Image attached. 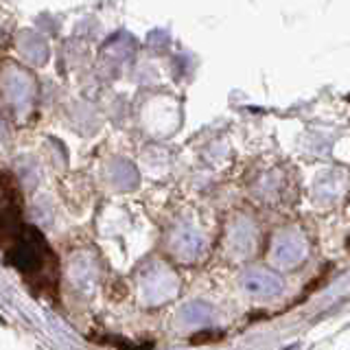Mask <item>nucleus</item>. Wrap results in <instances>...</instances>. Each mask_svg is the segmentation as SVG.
I'll return each instance as SVG.
<instances>
[{
	"label": "nucleus",
	"instance_id": "nucleus-7",
	"mask_svg": "<svg viewBox=\"0 0 350 350\" xmlns=\"http://www.w3.org/2000/svg\"><path fill=\"white\" fill-rule=\"evenodd\" d=\"M348 250H350V239H348Z\"/></svg>",
	"mask_w": 350,
	"mask_h": 350
},
{
	"label": "nucleus",
	"instance_id": "nucleus-3",
	"mask_svg": "<svg viewBox=\"0 0 350 350\" xmlns=\"http://www.w3.org/2000/svg\"><path fill=\"white\" fill-rule=\"evenodd\" d=\"M243 289L250 295H256V298H271V295L282 291V280L271 271L252 269L243 276Z\"/></svg>",
	"mask_w": 350,
	"mask_h": 350
},
{
	"label": "nucleus",
	"instance_id": "nucleus-1",
	"mask_svg": "<svg viewBox=\"0 0 350 350\" xmlns=\"http://www.w3.org/2000/svg\"><path fill=\"white\" fill-rule=\"evenodd\" d=\"M0 254L33 295L57 300L59 258L36 226L25 221V197L11 173L0 171Z\"/></svg>",
	"mask_w": 350,
	"mask_h": 350
},
{
	"label": "nucleus",
	"instance_id": "nucleus-5",
	"mask_svg": "<svg viewBox=\"0 0 350 350\" xmlns=\"http://www.w3.org/2000/svg\"><path fill=\"white\" fill-rule=\"evenodd\" d=\"M178 250V254H182L184 258H195L197 254H200V250H202V237L195 232H184L182 234V245L175 247Z\"/></svg>",
	"mask_w": 350,
	"mask_h": 350
},
{
	"label": "nucleus",
	"instance_id": "nucleus-4",
	"mask_svg": "<svg viewBox=\"0 0 350 350\" xmlns=\"http://www.w3.org/2000/svg\"><path fill=\"white\" fill-rule=\"evenodd\" d=\"M211 315H213V309L206 302H193L182 311V320L186 324H204L211 320Z\"/></svg>",
	"mask_w": 350,
	"mask_h": 350
},
{
	"label": "nucleus",
	"instance_id": "nucleus-2",
	"mask_svg": "<svg viewBox=\"0 0 350 350\" xmlns=\"http://www.w3.org/2000/svg\"><path fill=\"white\" fill-rule=\"evenodd\" d=\"M271 262L278 267H293L298 265L304 256V239L295 230H284L278 232L271 241Z\"/></svg>",
	"mask_w": 350,
	"mask_h": 350
},
{
	"label": "nucleus",
	"instance_id": "nucleus-6",
	"mask_svg": "<svg viewBox=\"0 0 350 350\" xmlns=\"http://www.w3.org/2000/svg\"><path fill=\"white\" fill-rule=\"evenodd\" d=\"M98 342L112 344V346H116L118 350H151V344H147V346H136V344L125 342V339H118V337H101Z\"/></svg>",
	"mask_w": 350,
	"mask_h": 350
}]
</instances>
